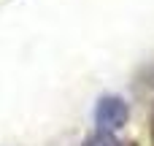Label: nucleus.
Here are the masks:
<instances>
[{"label": "nucleus", "mask_w": 154, "mask_h": 146, "mask_svg": "<svg viewBox=\"0 0 154 146\" xmlns=\"http://www.w3.org/2000/svg\"><path fill=\"white\" fill-rule=\"evenodd\" d=\"M130 119V106L116 98V95H103L95 106V125L97 130H108V133H116L127 125Z\"/></svg>", "instance_id": "f257e3e1"}, {"label": "nucleus", "mask_w": 154, "mask_h": 146, "mask_svg": "<svg viewBox=\"0 0 154 146\" xmlns=\"http://www.w3.org/2000/svg\"><path fill=\"white\" fill-rule=\"evenodd\" d=\"M125 146H138V144H125Z\"/></svg>", "instance_id": "20e7f679"}, {"label": "nucleus", "mask_w": 154, "mask_h": 146, "mask_svg": "<svg viewBox=\"0 0 154 146\" xmlns=\"http://www.w3.org/2000/svg\"><path fill=\"white\" fill-rule=\"evenodd\" d=\"M84 146H125V144H119L114 133H108V130H97V133H92V135L84 141Z\"/></svg>", "instance_id": "f03ea898"}, {"label": "nucleus", "mask_w": 154, "mask_h": 146, "mask_svg": "<svg viewBox=\"0 0 154 146\" xmlns=\"http://www.w3.org/2000/svg\"><path fill=\"white\" fill-rule=\"evenodd\" d=\"M149 133H152V146H154V106H152V116H149Z\"/></svg>", "instance_id": "7ed1b4c3"}]
</instances>
